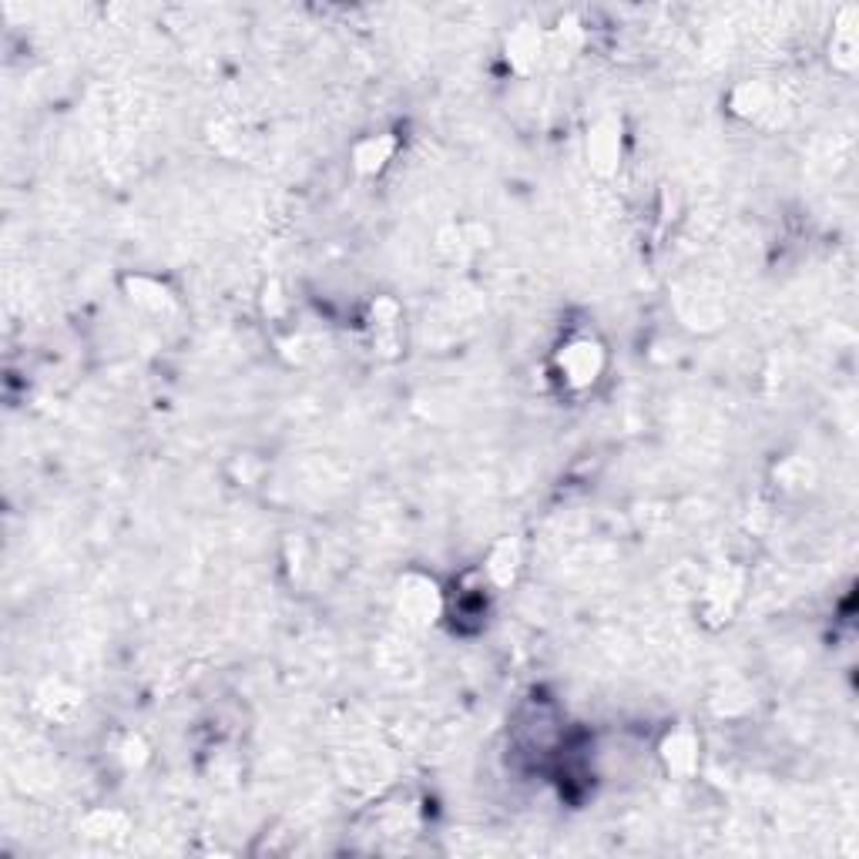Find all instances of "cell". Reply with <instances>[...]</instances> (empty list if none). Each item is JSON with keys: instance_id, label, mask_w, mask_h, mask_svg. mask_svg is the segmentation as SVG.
Here are the masks:
<instances>
[{"instance_id": "7", "label": "cell", "mask_w": 859, "mask_h": 859, "mask_svg": "<svg viewBox=\"0 0 859 859\" xmlns=\"http://www.w3.org/2000/svg\"><path fill=\"white\" fill-rule=\"evenodd\" d=\"M400 142L394 135H366L353 145V168L360 176H379V171L394 161Z\"/></svg>"}, {"instance_id": "5", "label": "cell", "mask_w": 859, "mask_h": 859, "mask_svg": "<svg viewBox=\"0 0 859 859\" xmlns=\"http://www.w3.org/2000/svg\"><path fill=\"white\" fill-rule=\"evenodd\" d=\"M547 58V34L524 24L507 37V64L518 74H531Z\"/></svg>"}, {"instance_id": "12", "label": "cell", "mask_w": 859, "mask_h": 859, "mask_svg": "<svg viewBox=\"0 0 859 859\" xmlns=\"http://www.w3.org/2000/svg\"><path fill=\"white\" fill-rule=\"evenodd\" d=\"M833 61L839 64V68H852L856 64V34H852V27H843L836 37H833Z\"/></svg>"}, {"instance_id": "8", "label": "cell", "mask_w": 859, "mask_h": 859, "mask_svg": "<svg viewBox=\"0 0 859 859\" xmlns=\"http://www.w3.org/2000/svg\"><path fill=\"white\" fill-rule=\"evenodd\" d=\"M128 292H132V303H138L142 310H152V313H161V310L171 306V292L152 276L128 279Z\"/></svg>"}, {"instance_id": "10", "label": "cell", "mask_w": 859, "mask_h": 859, "mask_svg": "<svg viewBox=\"0 0 859 859\" xmlns=\"http://www.w3.org/2000/svg\"><path fill=\"white\" fill-rule=\"evenodd\" d=\"M124 815L121 812H108V809H98V812H92L88 820H84V833L88 836H95V839H111V836H118V833H124Z\"/></svg>"}, {"instance_id": "2", "label": "cell", "mask_w": 859, "mask_h": 859, "mask_svg": "<svg viewBox=\"0 0 859 859\" xmlns=\"http://www.w3.org/2000/svg\"><path fill=\"white\" fill-rule=\"evenodd\" d=\"M554 366L568 390H588L605 373V347L594 336H574L557 350Z\"/></svg>"}, {"instance_id": "6", "label": "cell", "mask_w": 859, "mask_h": 859, "mask_svg": "<svg viewBox=\"0 0 859 859\" xmlns=\"http://www.w3.org/2000/svg\"><path fill=\"white\" fill-rule=\"evenodd\" d=\"M521 565H524V554H521V541L518 537H500L491 554H487V565H484V574L494 588H510L521 574Z\"/></svg>"}, {"instance_id": "9", "label": "cell", "mask_w": 859, "mask_h": 859, "mask_svg": "<svg viewBox=\"0 0 859 859\" xmlns=\"http://www.w3.org/2000/svg\"><path fill=\"white\" fill-rule=\"evenodd\" d=\"M733 108L746 118H759L772 108V92L759 81H746L736 88V98H733Z\"/></svg>"}, {"instance_id": "11", "label": "cell", "mask_w": 859, "mask_h": 859, "mask_svg": "<svg viewBox=\"0 0 859 859\" xmlns=\"http://www.w3.org/2000/svg\"><path fill=\"white\" fill-rule=\"evenodd\" d=\"M37 709H45L51 718H68L71 709H74V695L64 699V685L51 681V685H45V689L37 692Z\"/></svg>"}, {"instance_id": "1", "label": "cell", "mask_w": 859, "mask_h": 859, "mask_svg": "<svg viewBox=\"0 0 859 859\" xmlns=\"http://www.w3.org/2000/svg\"><path fill=\"white\" fill-rule=\"evenodd\" d=\"M447 597L440 591V584L423 574V571H410L400 578L397 584V612L403 615V621L410 628H430L444 618Z\"/></svg>"}, {"instance_id": "4", "label": "cell", "mask_w": 859, "mask_h": 859, "mask_svg": "<svg viewBox=\"0 0 859 859\" xmlns=\"http://www.w3.org/2000/svg\"><path fill=\"white\" fill-rule=\"evenodd\" d=\"M658 755L668 769V776L675 779H689L692 772L699 769V736L692 728H672V733L662 739L658 746Z\"/></svg>"}, {"instance_id": "3", "label": "cell", "mask_w": 859, "mask_h": 859, "mask_svg": "<svg viewBox=\"0 0 859 859\" xmlns=\"http://www.w3.org/2000/svg\"><path fill=\"white\" fill-rule=\"evenodd\" d=\"M621 121L618 118H601L591 124L588 132V142H584V155H588V165L597 176H615L618 165H621Z\"/></svg>"}]
</instances>
